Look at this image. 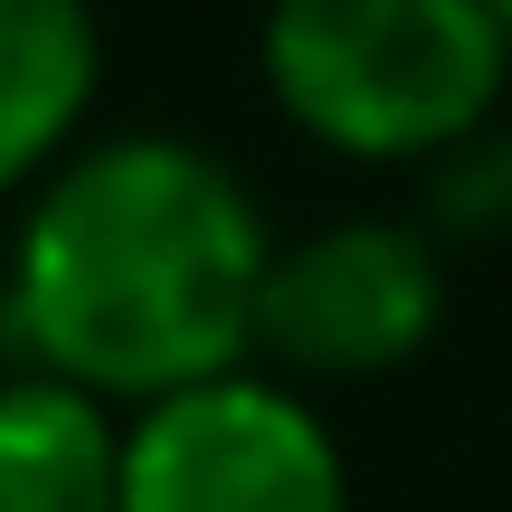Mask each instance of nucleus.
I'll return each instance as SVG.
<instances>
[{
    "instance_id": "obj_1",
    "label": "nucleus",
    "mask_w": 512,
    "mask_h": 512,
    "mask_svg": "<svg viewBox=\"0 0 512 512\" xmlns=\"http://www.w3.org/2000/svg\"><path fill=\"white\" fill-rule=\"evenodd\" d=\"M266 256L275 238L219 152L124 133L38 190L0 332L19 370H57L95 399H162L256 351Z\"/></svg>"
},
{
    "instance_id": "obj_2",
    "label": "nucleus",
    "mask_w": 512,
    "mask_h": 512,
    "mask_svg": "<svg viewBox=\"0 0 512 512\" xmlns=\"http://www.w3.org/2000/svg\"><path fill=\"white\" fill-rule=\"evenodd\" d=\"M512 29L494 0H275L266 86L351 162H427L494 124Z\"/></svg>"
},
{
    "instance_id": "obj_3",
    "label": "nucleus",
    "mask_w": 512,
    "mask_h": 512,
    "mask_svg": "<svg viewBox=\"0 0 512 512\" xmlns=\"http://www.w3.org/2000/svg\"><path fill=\"white\" fill-rule=\"evenodd\" d=\"M124 512H351V475L285 380L209 370L124 427Z\"/></svg>"
},
{
    "instance_id": "obj_4",
    "label": "nucleus",
    "mask_w": 512,
    "mask_h": 512,
    "mask_svg": "<svg viewBox=\"0 0 512 512\" xmlns=\"http://www.w3.org/2000/svg\"><path fill=\"white\" fill-rule=\"evenodd\" d=\"M446 323V266L399 219H342L304 247L266 256L256 294V351L294 380H380L408 370Z\"/></svg>"
},
{
    "instance_id": "obj_5",
    "label": "nucleus",
    "mask_w": 512,
    "mask_h": 512,
    "mask_svg": "<svg viewBox=\"0 0 512 512\" xmlns=\"http://www.w3.org/2000/svg\"><path fill=\"white\" fill-rule=\"evenodd\" d=\"M0 512H124V427L57 370L0 380Z\"/></svg>"
},
{
    "instance_id": "obj_6",
    "label": "nucleus",
    "mask_w": 512,
    "mask_h": 512,
    "mask_svg": "<svg viewBox=\"0 0 512 512\" xmlns=\"http://www.w3.org/2000/svg\"><path fill=\"white\" fill-rule=\"evenodd\" d=\"M105 48L86 0H0V190L67 152L86 124Z\"/></svg>"
},
{
    "instance_id": "obj_7",
    "label": "nucleus",
    "mask_w": 512,
    "mask_h": 512,
    "mask_svg": "<svg viewBox=\"0 0 512 512\" xmlns=\"http://www.w3.org/2000/svg\"><path fill=\"white\" fill-rule=\"evenodd\" d=\"M494 19H503V29H512V0H494Z\"/></svg>"
}]
</instances>
